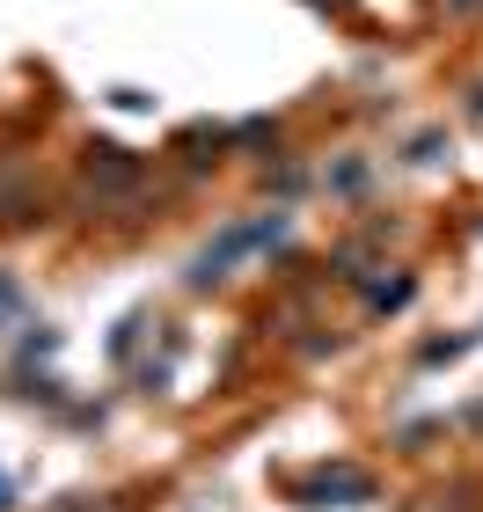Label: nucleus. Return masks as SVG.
<instances>
[{
    "instance_id": "1",
    "label": "nucleus",
    "mask_w": 483,
    "mask_h": 512,
    "mask_svg": "<svg viewBox=\"0 0 483 512\" xmlns=\"http://www.w3.org/2000/svg\"><path fill=\"white\" fill-rule=\"evenodd\" d=\"M279 235H286V213H264V220H242V227H227V235H220V242H213V249H205L198 264H191V286L205 293L213 278H227V264H235L242 249H264V242H279Z\"/></svg>"
},
{
    "instance_id": "2",
    "label": "nucleus",
    "mask_w": 483,
    "mask_h": 512,
    "mask_svg": "<svg viewBox=\"0 0 483 512\" xmlns=\"http://www.w3.org/2000/svg\"><path fill=\"white\" fill-rule=\"evenodd\" d=\"M293 505L308 512H330V505H374V476L337 461V469H315V476H293Z\"/></svg>"
},
{
    "instance_id": "3",
    "label": "nucleus",
    "mask_w": 483,
    "mask_h": 512,
    "mask_svg": "<svg viewBox=\"0 0 483 512\" xmlns=\"http://www.w3.org/2000/svg\"><path fill=\"white\" fill-rule=\"evenodd\" d=\"M88 183H103V191H132L140 183V161L125 147H88Z\"/></svg>"
},
{
    "instance_id": "4",
    "label": "nucleus",
    "mask_w": 483,
    "mask_h": 512,
    "mask_svg": "<svg viewBox=\"0 0 483 512\" xmlns=\"http://www.w3.org/2000/svg\"><path fill=\"white\" fill-rule=\"evenodd\" d=\"M410 293H418V286H410V271H396V278H374V286H366V308H374V315H396Z\"/></svg>"
},
{
    "instance_id": "5",
    "label": "nucleus",
    "mask_w": 483,
    "mask_h": 512,
    "mask_svg": "<svg viewBox=\"0 0 483 512\" xmlns=\"http://www.w3.org/2000/svg\"><path fill=\"white\" fill-rule=\"evenodd\" d=\"M0 315H22V286L15 278H0Z\"/></svg>"
},
{
    "instance_id": "6",
    "label": "nucleus",
    "mask_w": 483,
    "mask_h": 512,
    "mask_svg": "<svg viewBox=\"0 0 483 512\" xmlns=\"http://www.w3.org/2000/svg\"><path fill=\"white\" fill-rule=\"evenodd\" d=\"M0 512H8V476H0Z\"/></svg>"
}]
</instances>
